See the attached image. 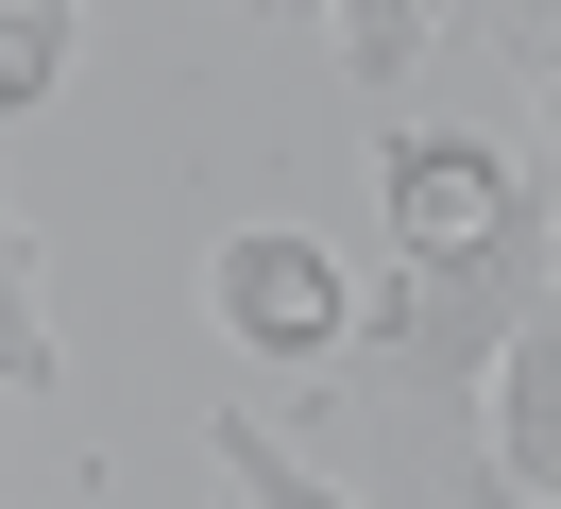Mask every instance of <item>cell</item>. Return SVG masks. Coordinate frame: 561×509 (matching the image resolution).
I'll use <instances>...</instances> for the list:
<instances>
[{"mask_svg":"<svg viewBox=\"0 0 561 509\" xmlns=\"http://www.w3.org/2000/svg\"><path fill=\"white\" fill-rule=\"evenodd\" d=\"M0 373H18V407L69 391V339H51V289H35V238L0 255Z\"/></svg>","mask_w":561,"mask_h":509,"instance_id":"5b68a950","label":"cell"},{"mask_svg":"<svg viewBox=\"0 0 561 509\" xmlns=\"http://www.w3.org/2000/svg\"><path fill=\"white\" fill-rule=\"evenodd\" d=\"M205 459L239 475V509H375L341 459H307V441H289L273 407H205Z\"/></svg>","mask_w":561,"mask_h":509,"instance_id":"277c9868","label":"cell"},{"mask_svg":"<svg viewBox=\"0 0 561 509\" xmlns=\"http://www.w3.org/2000/svg\"><path fill=\"white\" fill-rule=\"evenodd\" d=\"M493 459H511L527 509H561V289H545V323L511 339V373H493Z\"/></svg>","mask_w":561,"mask_h":509,"instance_id":"3957f363","label":"cell"},{"mask_svg":"<svg viewBox=\"0 0 561 509\" xmlns=\"http://www.w3.org/2000/svg\"><path fill=\"white\" fill-rule=\"evenodd\" d=\"M375 323V271H341L323 221H221L205 238V339L255 373H341Z\"/></svg>","mask_w":561,"mask_h":509,"instance_id":"6da1fadb","label":"cell"},{"mask_svg":"<svg viewBox=\"0 0 561 509\" xmlns=\"http://www.w3.org/2000/svg\"><path fill=\"white\" fill-rule=\"evenodd\" d=\"M511 51H545V187H561V18H493Z\"/></svg>","mask_w":561,"mask_h":509,"instance_id":"ba28073f","label":"cell"},{"mask_svg":"<svg viewBox=\"0 0 561 509\" xmlns=\"http://www.w3.org/2000/svg\"><path fill=\"white\" fill-rule=\"evenodd\" d=\"M51 85H69V18H51V0H18V18H0V102L35 119Z\"/></svg>","mask_w":561,"mask_h":509,"instance_id":"52a82bcc","label":"cell"},{"mask_svg":"<svg viewBox=\"0 0 561 509\" xmlns=\"http://www.w3.org/2000/svg\"><path fill=\"white\" fill-rule=\"evenodd\" d=\"M443 34H459V18H425V0H357V18H341V68H357V85H409Z\"/></svg>","mask_w":561,"mask_h":509,"instance_id":"8992f818","label":"cell"},{"mask_svg":"<svg viewBox=\"0 0 561 509\" xmlns=\"http://www.w3.org/2000/svg\"><path fill=\"white\" fill-rule=\"evenodd\" d=\"M527 204H545V187H527L493 136H459V119H391V153H375V221H391V255H493Z\"/></svg>","mask_w":561,"mask_h":509,"instance_id":"7a4b0ae2","label":"cell"}]
</instances>
